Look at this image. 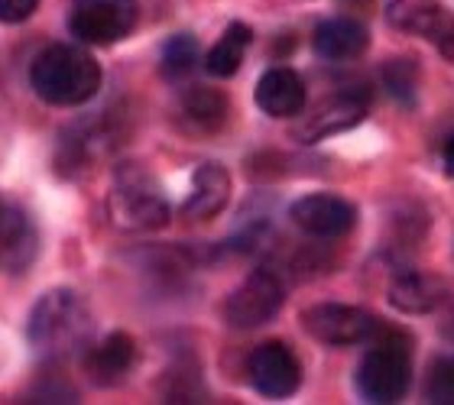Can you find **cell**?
<instances>
[{"mask_svg":"<svg viewBox=\"0 0 454 405\" xmlns=\"http://www.w3.org/2000/svg\"><path fill=\"white\" fill-rule=\"evenodd\" d=\"M95 318L75 289H49L36 299L27 318L29 347L49 360L72 357L91 347Z\"/></svg>","mask_w":454,"mask_h":405,"instance_id":"obj_1","label":"cell"},{"mask_svg":"<svg viewBox=\"0 0 454 405\" xmlns=\"http://www.w3.org/2000/svg\"><path fill=\"white\" fill-rule=\"evenodd\" d=\"M101 66L98 58L72 43H52L33 58L29 66V88L39 101L52 107H82L101 88Z\"/></svg>","mask_w":454,"mask_h":405,"instance_id":"obj_2","label":"cell"},{"mask_svg":"<svg viewBox=\"0 0 454 405\" xmlns=\"http://www.w3.org/2000/svg\"><path fill=\"white\" fill-rule=\"evenodd\" d=\"M412 383V338L403 328L380 324L377 338L354 373V389L364 402L393 405L409 393Z\"/></svg>","mask_w":454,"mask_h":405,"instance_id":"obj_3","label":"cell"},{"mask_svg":"<svg viewBox=\"0 0 454 405\" xmlns=\"http://www.w3.org/2000/svg\"><path fill=\"white\" fill-rule=\"evenodd\" d=\"M107 214L121 230H160L172 221V205L150 169L123 162L107 191Z\"/></svg>","mask_w":454,"mask_h":405,"instance_id":"obj_4","label":"cell"},{"mask_svg":"<svg viewBox=\"0 0 454 405\" xmlns=\"http://www.w3.org/2000/svg\"><path fill=\"white\" fill-rule=\"evenodd\" d=\"M286 305V283L279 279L276 269L260 266L227 295L221 305V318L227 328L234 331H254L263 328L283 311Z\"/></svg>","mask_w":454,"mask_h":405,"instance_id":"obj_5","label":"cell"},{"mask_svg":"<svg viewBox=\"0 0 454 405\" xmlns=\"http://www.w3.org/2000/svg\"><path fill=\"white\" fill-rule=\"evenodd\" d=\"M140 0H72L68 33L85 46H114L133 33Z\"/></svg>","mask_w":454,"mask_h":405,"instance_id":"obj_6","label":"cell"},{"mask_svg":"<svg viewBox=\"0 0 454 405\" xmlns=\"http://www.w3.org/2000/svg\"><path fill=\"white\" fill-rule=\"evenodd\" d=\"M299 324L309 338L325 344V347H354V344H370L377 338L383 321L373 311L357 308V305L322 302L305 308L299 315Z\"/></svg>","mask_w":454,"mask_h":405,"instance_id":"obj_7","label":"cell"},{"mask_svg":"<svg viewBox=\"0 0 454 405\" xmlns=\"http://www.w3.org/2000/svg\"><path fill=\"white\" fill-rule=\"evenodd\" d=\"M389 27L409 36L435 43V49L454 66V17L442 0H387Z\"/></svg>","mask_w":454,"mask_h":405,"instance_id":"obj_8","label":"cell"},{"mask_svg":"<svg viewBox=\"0 0 454 405\" xmlns=\"http://www.w3.org/2000/svg\"><path fill=\"white\" fill-rule=\"evenodd\" d=\"M289 217L299 230L318 240H340L348 237L357 224V207L350 205L340 195H328V191H315V195H302L289 207Z\"/></svg>","mask_w":454,"mask_h":405,"instance_id":"obj_9","label":"cell"},{"mask_svg":"<svg viewBox=\"0 0 454 405\" xmlns=\"http://www.w3.org/2000/svg\"><path fill=\"white\" fill-rule=\"evenodd\" d=\"M250 383L260 396L286 399L302 386V363L283 340H266L250 354Z\"/></svg>","mask_w":454,"mask_h":405,"instance_id":"obj_10","label":"cell"},{"mask_svg":"<svg viewBox=\"0 0 454 405\" xmlns=\"http://www.w3.org/2000/svg\"><path fill=\"white\" fill-rule=\"evenodd\" d=\"M364 117H367V101L357 97L354 91H340V95L325 97L315 111H309L302 121L295 123L293 140L312 146V143H322L328 136L354 130L357 123H364Z\"/></svg>","mask_w":454,"mask_h":405,"instance_id":"obj_11","label":"cell"},{"mask_svg":"<svg viewBox=\"0 0 454 405\" xmlns=\"http://www.w3.org/2000/svg\"><path fill=\"white\" fill-rule=\"evenodd\" d=\"M133 363H137V340L123 331H114L85 350V373L95 386H121L130 377Z\"/></svg>","mask_w":454,"mask_h":405,"instance_id":"obj_12","label":"cell"},{"mask_svg":"<svg viewBox=\"0 0 454 405\" xmlns=\"http://www.w3.org/2000/svg\"><path fill=\"white\" fill-rule=\"evenodd\" d=\"M227 201H231V172L221 162H201L192 175V191L179 214L189 224H205L224 211Z\"/></svg>","mask_w":454,"mask_h":405,"instance_id":"obj_13","label":"cell"},{"mask_svg":"<svg viewBox=\"0 0 454 405\" xmlns=\"http://www.w3.org/2000/svg\"><path fill=\"white\" fill-rule=\"evenodd\" d=\"M305 101H309V91H305L302 75L289 66H273L266 68L260 82H256V107L266 113V117H295V113L305 111Z\"/></svg>","mask_w":454,"mask_h":405,"instance_id":"obj_14","label":"cell"},{"mask_svg":"<svg viewBox=\"0 0 454 405\" xmlns=\"http://www.w3.org/2000/svg\"><path fill=\"white\" fill-rule=\"evenodd\" d=\"M0 240H4V269L10 276L27 273L33 260L39 253V230L33 224V217L20 205H4V217H0Z\"/></svg>","mask_w":454,"mask_h":405,"instance_id":"obj_15","label":"cell"},{"mask_svg":"<svg viewBox=\"0 0 454 405\" xmlns=\"http://www.w3.org/2000/svg\"><path fill=\"white\" fill-rule=\"evenodd\" d=\"M312 49L315 56L325 58V62H354L370 49V33L357 19L332 17L315 27Z\"/></svg>","mask_w":454,"mask_h":405,"instance_id":"obj_16","label":"cell"},{"mask_svg":"<svg viewBox=\"0 0 454 405\" xmlns=\"http://www.w3.org/2000/svg\"><path fill=\"white\" fill-rule=\"evenodd\" d=\"M448 299V285L435 276L406 269L399 273L387 289V302L403 315H428V311L442 308Z\"/></svg>","mask_w":454,"mask_h":405,"instance_id":"obj_17","label":"cell"},{"mask_svg":"<svg viewBox=\"0 0 454 405\" xmlns=\"http://www.w3.org/2000/svg\"><path fill=\"white\" fill-rule=\"evenodd\" d=\"M182 117L192 130L199 133H218L227 123V113H231V101L221 88L211 85H192L182 91Z\"/></svg>","mask_w":454,"mask_h":405,"instance_id":"obj_18","label":"cell"},{"mask_svg":"<svg viewBox=\"0 0 454 405\" xmlns=\"http://www.w3.org/2000/svg\"><path fill=\"white\" fill-rule=\"evenodd\" d=\"M254 43V29L247 23H231L221 33V39L205 52V72L211 78H234L244 66L247 49Z\"/></svg>","mask_w":454,"mask_h":405,"instance_id":"obj_19","label":"cell"},{"mask_svg":"<svg viewBox=\"0 0 454 405\" xmlns=\"http://www.w3.org/2000/svg\"><path fill=\"white\" fill-rule=\"evenodd\" d=\"M201 58V46L199 39L192 36V33H176L162 43V52H160V72L166 82H182V78H189L195 68H199Z\"/></svg>","mask_w":454,"mask_h":405,"instance_id":"obj_20","label":"cell"},{"mask_svg":"<svg viewBox=\"0 0 454 405\" xmlns=\"http://www.w3.org/2000/svg\"><path fill=\"white\" fill-rule=\"evenodd\" d=\"M380 82H383L389 97H396L399 104H412L416 101V88H419L416 58L396 56V58H389V62H383V68H380Z\"/></svg>","mask_w":454,"mask_h":405,"instance_id":"obj_21","label":"cell"},{"mask_svg":"<svg viewBox=\"0 0 454 405\" xmlns=\"http://www.w3.org/2000/svg\"><path fill=\"white\" fill-rule=\"evenodd\" d=\"M428 402L435 405H454V354L435 357L428 363L426 386H422Z\"/></svg>","mask_w":454,"mask_h":405,"instance_id":"obj_22","label":"cell"},{"mask_svg":"<svg viewBox=\"0 0 454 405\" xmlns=\"http://www.w3.org/2000/svg\"><path fill=\"white\" fill-rule=\"evenodd\" d=\"M39 0H0V17L4 23H23L36 13Z\"/></svg>","mask_w":454,"mask_h":405,"instance_id":"obj_23","label":"cell"},{"mask_svg":"<svg viewBox=\"0 0 454 405\" xmlns=\"http://www.w3.org/2000/svg\"><path fill=\"white\" fill-rule=\"evenodd\" d=\"M445 172L454 179V136L448 140V146H445Z\"/></svg>","mask_w":454,"mask_h":405,"instance_id":"obj_24","label":"cell"}]
</instances>
